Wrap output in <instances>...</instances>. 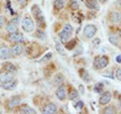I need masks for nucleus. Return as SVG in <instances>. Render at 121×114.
Listing matches in <instances>:
<instances>
[{"mask_svg": "<svg viewBox=\"0 0 121 114\" xmlns=\"http://www.w3.org/2000/svg\"><path fill=\"white\" fill-rule=\"evenodd\" d=\"M20 104V98L19 97H13L9 102H8V108L12 109L14 107H16Z\"/></svg>", "mask_w": 121, "mask_h": 114, "instance_id": "nucleus-16", "label": "nucleus"}, {"mask_svg": "<svg viewBox=\"0 0 121 114\" xmlns=\"http://www.w3.org/2000/svg\"><path fill=\"white\" fill-rule=\"evenodd\" d=\"M18 3H20V4H25L26 2H27V0H17Z\"/></svg>", "mask_w": 121, "mask_h": 114, "instance_id": "nucleus-37", "label": "nucleus"}, {"mask_svg": "<svg viewBox=\"0 0 121 114\" xmlns=\"http://www.w3.org/2000/svg\"><path fill=\"white\" fill-rule=\"evenodd\" d=\"M3 68H4V70H5V71L10 72V73H15V72L17 71L16 67H15L13 64H11V63H6L4 66H3Z\"/></svg>", "mask_w": 121, "mask_h": 114, "instance_id": "nucleus-18", "label": "nucleus"}, {"mask_svg": "<svg viewBox=\"0 0 121 114\" xmlns=\"http://www.w3.org/2000/svg\"><path fill=\"white\" fill-rule=\"evenodd\" d=\"M93 44H95V45L99 44H100V39H93Z\"/></svg>", "mask_w": 121, "mask_h": 114, "instance_id": "nucleus-34", "label": "nucleus"}, {"mask_svg": "<svg viewBox=\"0 0 121 114\" xmlns=\"http://www.w3.org/2000/svg\"><path fill=\"white\" fill-rule=\"evenodd\" d=\"M75 44H76V39H72L71 43L67 44V48L68 50H72L73 48H75Z\"/></svg>", "mask_w": 121, "mask_h": 114, "instance_id": "nucleus-28", "label": "nucleus"}, {"mask_svg": "<svg viewBox=\"0 0 121 114\" xmlns=\"http://www.w3.org/2000/svg\"><path fill=\"white\" fill-rule=\"evenodd\" d=\"M70 7H71V9H73V10H77L79 8V3L77 1H71L70 3Z\"/></svg>", "mask_w": 121, "mask_h": 114, "instance_id": "nucleus-27", "label": "nucleus"}, {"mask_svg": "<svg viewBox=\"0 0 121 114\" xmlns=\"http://www.w3.org/2000/svg\"><path fill=\"white\" fill-rule=\"evenodd\" d=\"M99 1H100V2H105L106 0H99Z\"/></svg>", "mask_w": 121, "mask_h": 114, "instance_id": "nucleus-39", "label": "nucleus"}, {"mask_svg": "<svg viewBox=\"0 0 121 114\" xmlns=\"http://www.w3.org/2000/svg\"><path fill=\"white\" fill-rule=\"evenodd\" d=\"M8 39H9L10 41H15V43H19V44H20V43H23L24 36L22 35V33L13 32V33H10Z\"/></svg>", "mask_w": 121, "mask_h": 114, "instance_id": "nucleus-6", "label": "nucleus"}, {"mask_svg": "<svg viewBox=\"0 0 121 114\" xmlns=\"http://www.w3.org/2000/svg\"><path fill=\"white\" fill-rule=\"evenodd\" d=\"M51 57H52V54L50 53V54H48V55H47V57H45V58H43L40 61H41V62H43V61H47V60H48V59H51Z\"/></svg>", "mask_w": 121, "mask_h": 114, "instance_id": "nucleus-33", "label": "nucleus"}, {"mask_svg": "<svg viewBox=\"0 0 121 114\" xmlns=\"http://www.w3.org/2000/svg\"><path fill=\"white\" fill-rule=\"evenodd\" d=\"M79 96V93H78V91L77 90H75V89H72L70 92H69V100H74L76 99Z\"/></svg>", "mask_w": 121, "mask_h": 114, "instance_id": "nucleus-22", "label": "nucleus"}, {"mask_svg": "<svg viewBox=\"0 0 121 114\" xmlns=\"http://www.w3.org/2000/svg\"><path fill=\"white\" fill-rule=\"evenodd\" d=\"M80 76H81V78L84 80V81H86V82H89L90 80H91L90 76L88 74V72H87L86 70H81L80 71Z\"/></svg>", "mask_w": 121, "mask_h": 114, "instance_id": "nucleus-21", "label": "nucleus"}, {"mask_svg": "<svg viewBox=\"0 0 121 114\" xmlns=\"http://www.w3.org/2000/svg\"><path fill=\"white\" fill-rule=\"evenodd\" d=\"M43 111L44 114H55L56 113V106L54 103H48L47 106H44Z\"/></svg>", "mask_w": 121, "mask_h": 114, "instance_id": "nucleus-12", "label": "nucleus"}, {"mask_svg": "<svg viewBox=\"0 0 121 114\" xmlns=\"http://www.w3.org/2000/svg\"><path fill=\"white\" fill-rule=\"evenodd\" d=\"M108 63H109V60L106 56L97 57L94 60V67H95V69L101 70V69H104L105 67H107Z\"/></svg>", "mask_w": 121, "mask_h": 114, "instance_id": "nucleus-2", "label": "nucleus"}, {"mask_svg": "<svg viewBox=\"0 0 121 114\" xmlns=\"http://www.w3.org/2000/svg\"><path fill=\"white\" fill-rule=\"evenodd\" d=\"M11 55H12V54H11V51L7 47L0 48V59H1V60L10 59Z\"/></svg>", "mask_w": 121, "mask_h": 114, "instance_id": "nucleus-9", "label": "nucleus"}, {"mask_svg": "<svg viewBox=\"0 0 121 114\" xmlns=\"http://www.w3.org/2000/svg\"><path fill=\"white\" fill-rule=\"evenodd\" d=\"M83 107H84V102H83V101H79L78 103L75 105V108L77 110H81Z\"/></svg>", "mask_w": 121, "mask_h": 114, "instance_id": "nucleus-29", "label": "nucleus"}, {"mask_svg": "<svg viewBox=\"0 0 121 114\" xmlns=\"http://www.w3.org/2000/svg\"><path fill=\"white\" fill-rule=\"evenodd\" d=\"M20 113L22 114H35L36 113L35 109H32L31 107H28V106H22L20 108Z\"/></svg>", "mask_w": 121, "mask_h": 114, "instance_id": "nucleus-17", "label": "nucleus"}, {"mask_svg": "<svg viewBox=\"0 0 121 114\" xmlns=\"http://www.w3.org/2000/svg\"><path fill=\"white\" fill-rule=\"evenodd\" d=\"M56 51H58V53H59L60 55H62V56H65L66 55L65 50H64V48L60 45V43H56Z\"/></svg>", "mask_w": 121, "mask_h": 114, "instance_id": "nucleus-24", "label": "nucleus"}, {"mask_svg": "<svg viewBox=\"0 0 121 114\" xmlns=\"http://www.w3.org/2000/svg\"><path fill=\"white\" fill-rule=\"evenodd\" d=\"M118 99H119V101H120V102H121V95H120V96H119V97H118Z\"/></svg>", "mask_w": 121, "mask_h": 114, "instance_id": "nucleus-38", "label": "nucleus"}, {"mask_svg": "<svg viewBox=\"0 0 121 114\" xmlns=\"http://www.w3.org/2000/svg\"><path fill=\"white\" fill-rule=\"evenodd\" d=\"M22 53V47L20 44H17L11 48V54L13 56H19Z\"/></svg>", "mask_w": 121, "mask_h": 114, "instance_id": "nucleus-15", "label": "nucleus"}, {"mask_svg": "<svg viewBox=\"0 0 121 114\" xmlns=\"http://www.w3.org/2000/svg\"><path fill=\"white\" fill-rule=\"evenodd\" d=\"M111 93L109 92V91H106V92H104V93H102L101 94V96H100V100H99V102H100V104L101 105H106V104H108L109 102H110V100H111Z\"/></svg>", "mask_w": 121, "mask_h": 114, "instance_id": "nucleus-7", "label": "nucleus"}, {"mask_svg": "<svg viewBox=\"0 0 121 114\" xmlns=\"http://www.w3.org/2000/svg\"><path fill=\"white\" fill-rule=\"evenodd\" d=\"M54 6L56 9H63L64 6H65V1L64 0H55L54 2Z\"/></svg>", "mask_w": 121, "mask_h": 114, "instance_id": "nucleus-20", "label": "nucleus"}, {"mask_svg": "<svg viewBox=\"0 0 121 114\" xmlns=\"http://www.w3.org/2000/svg\"><path fill=\"white\" fill-rule=\"evenodd\" d=\"M72 33H73V26L69 23H67L65 26H64L63 30L60 32V41H62V43H67L68 40H70Z\"/></svg>", "mask_w": 121, "mask_h": 114, "instance_id": "nucleus-1", "label": "nucleus"}, {"mask_svg": "<svg viewBox=\"0 0 121 114\" xmlns=\"http://www.w3.org/2000/svg\"><path fill=\"white\" fill-rule=\"evenodd\" d=\"M116 62L118 64H121V55H118L116 57Z\"/></svg>", "mask_w": 121, "mask_h": 114, "instance_id": "nucleus-36", "label": "nucleus"}, {"mask_svg": "<svg viewBox=\"0 0 121 114\" xmlns=\"http://www.w3.org/2000/svg\"><path fill=\"white\" fill-rule=\"evenodd\" d=\"M96 31H97V28L95 25H92V24H88L84 27V35L87 37V39H92V37L96 35Z\"/></svg>", "mask_w": 121, "mask_h": 114, "instance_id": "nucleus-4", "label": "nucleus"}, {"mask_svg": "<svg viewBox=\"0 0 121 114\" xmlns=\"http://www.w3.org/2000/svg\"><path fill=\"white\" fill-rule=\"evenodd\" d=\"M120 36H121V29H120Z\"/></svg>", "mask_w": 121, "mask_h": 114, "instance_id": "nucleus-40", "label": "nucleus"}, {"mask_svg": "<svg viewBox=\"0 0 121 114\" xmlns=\"http://www.w3.org/2000/svg\"><path fill=\"white\" fill-rule=\"evenodd\" d=\"M79 90H80L81 94H84V93H85V91H84V87H83V85H80V86H79Z\"/></svg>", "mask_w": 121, "mask_h": 114, "instance_id": "nucleus-35", "label": "nucleus"}, {"mask_svg": "<svg viewBox=\"0 0 121 114\" xmlns=\"http://www.w3.org/2000/svg\"><path fill=\"white\" fill-rule=\"evenodd\" d=\"M109 41H110L112 44L117 45L118 44V37L114 35H109Z\"/></svg>", "mask_w": 121, "mask_h": 114, "instance_id": "nucleus-25", "label": "nucleus"}, {"mask_svg": "<svg viewBox=\"0 0 121 114\" xmlns=\"http://www.w3.org/2000/svg\"><path fill=\"white\" fill-rule=\"evenodd\" d=\"M103 89H104L103 84H101V83H98V84H96V85H95V88H94V91H95L96 93L101 94V92L103 91Z\"/></svg>", "mask_w": 121, "mask_h": 114, "instance_id": "nucleus-26", "label": "nucleus"}, {"mask_svg": "<svg viewBox=\"0 0 121 114\" xmlns=\"http://www.w3.org/2000/svg\"><path fill=\"white\" fill-rule=\"evenodd\" d=\"M56 95L59 98V100H65L67 98V93H66V88L64 86H60L58 90L56 91Z\"/></svg>", "mask_w": 121, "mask_h": 114, "instance_id": "nucleus-11", "label": "nucleus"}, {"mask_svg": "<svg viewBox=\"0 0 121 114\" xmlns=\"http://www.w3.org/2000/svg\"><path fill=\"white\" fill-rule=\"evenodd\" d=\"M109 19L112 23H118L121 21V15L116 11H112L110 13V16H109Z\"/></svg>", "mask_w": 121, "mask_h": 114, "instance_id": "nucleus-14", "label": "nucleus"}, {"mask_svg": "<svg viewBox=\"0 0 121 114\" xmlns=\"http://www.w3.org/2000/svg\"><path fill=\"white\" fill-rule=\"evenodd\" d=\"M21 26L24 31H26V32H31V31H33V29H35V23H33L31 18H29V17H25L24 19L22 20Z\"/></svg>", "mask_w": 121, "mask_h": 114, "instance_id": "nucleus-3", "label": "nucleus"}, {"mask_svg": "<svg viewBox=\"0 0 121 114\" xmlns=\"http://www.w3.org/2000/svg\"><path fill=\"white\" fill-rule=\"evenodd\" d=\"M103 113L104 114H114V113H116V110L113 106H109V107H106L103 110Z\"/></svg>", "mask_w": 121, "mask_h": 114, "instance_id": "nucleus-23", "label": "nucleus"}, {"mask_svg": "<svg viewBox=\"0 0 121 114\" xmlns=\"http://www.w3.org/2000/svg\"><path fill=\"white\" fill-rule=\"evenodd\" d=\"M36 36L43 39H44L45 35H44V32H43V31H41V30H37V31H36Z\"/></svg>", "mask_w": 121, "mask_h": 114, "instance_id": "nucleus-30", "label": "nucleus"}, {"mask_svg": "<svg viewBox=\"0 0 121 114\" xmlns=\"http://www.w3.org/2000/svg\"><path fill=\"white\" fill-rule=\"evenodd\" d=\"M85 4L90 9H94V10L99 9V4H98L97 0H85Z\"/></svg>", "mask_w": 121, "mask_h": 114, "instance_id": "nucleus-13", "label": "nucleus"}, {"mask_svg": "<svg viewBox=\"0 0 121 114\" xmlns=\"http://www.w3.org/2000/svg\"><path fill=\"white\" fill-rule=\"evenodd\" d=\"M31 12L33 13V15H35V19L40 22V23H43V13H41V10L39 9V7L37 5H33L32 8H31Z\"/></svg>", "mask_w": 121, "mask_h": 114, "instance_id": "nucleus-5", "label": "nucleus"}, {"mask_svg": "<svg viewBox=\"0 0 121 114\" xmlns=\"http://www.w3.org/2000/svg\"><path fill=\"white\" fill-rule=\"evenodd\" d=\"M4 22H5V18H4V16L0 15V27H1V26H3Z\"/></svg>", "mask_w": 121, "mask_h": 114, "instance_id": "nucleus-31", "label": "nucleus"}, {"mask_svg": "<svg viewBox=\"0 0 121 114\" xmlns=\"http://www.w3.org/2000/svg\"><path fill=\"white\" fill-rule=\"evenodd\" d=\"M17 86V81L16 80H11L9 82H6V83H2V88L5 89V90H8V91H11V90H14L16 88Z\"/></svg>", "mask_w": 121, "mask_h": 114, "instance_id": "nucleus-10", "label": "nucleus"}, {"mask_svg": "<svg viewBox=\"0 0 121 114\" xmlns=\"http://www.w3.org/2000/svg\"><path fill=\"white\" fill-rule=\"evenodd\" d=\"M7 31L9 33H13V32H17V25L13 23V22H10V23L7 25Z\"/></svg>", "mask_w": 121, "mask_h": 114, "instance_id": "nucleus-19", "label": "nucleus"}, {"mask_svg": "<svg viewBox=\"0 0 121 114\" xmlns=\"http://www.w3.org/2000/svg\"><path fill=\"white\" fill-rule=\"evenodd\" d=\"M13 79V76H12V73L10 72H0V82L1 83H6V82H9L11 80Z\"/></svg>", "mask_w": 121, "mask_h": 114, "instance_id": "nucleus-8", "label": "nucleus"}, {"mask_svg": "<svg viewBox=\"0 0 121 114\" xmlns=\"http://www.w3.org/2000/svg\"><path fill=\"white\" fill-rule=\"evenodd\" d=\"M116 77H117V79L121 81V69L117 70V72H116Z\"/></svg>", "mask_w": 121, "mask_h": 114, "instance_id": "nucleus-32", "label": "nucleus"}]
</instances>
